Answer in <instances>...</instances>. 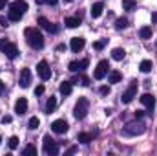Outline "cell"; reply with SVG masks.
<instances>
[{"label": "cell", "mask_w": 157, "mask_h": 156, "mask_svg": "<svg viewBox=\"0 0 157 156\" xmlns=\"http://www.w3.org/2000/svg\"><path fill=\"white\" fill-rule=\"evenodd\" d=\"M24 35H26V40H28V44H29L31 48L40 50V48L44 46V37H42V33H40L37 28H26Z\"/></svg>", "instance_id": "obj_1"}, {"label": "cell", "mask_w": 157, "mask_h": 156, "mask_svg": "<svg viewBox=\"0 0 157 156\" xmlns=\"http://www.w3.org/2000/svg\"><path fill=\"white\" fill-rule=\"evenodd\" d=\"M144 130H146V125L143 121H132V123H128L124 127L122 134L124 136H137V134H143Z\"/></svg>", "instance_id": "obj_2"}, {"label": "cell", "mask_w": 157, "mask_h": 156, "mask_svg": "<svg viewBox=\"0 0 157 156\" xmlns=\"http://www.w3.org/2000/svg\"><path fill=\"white\" fill-rule=\"evenodd\" d=\"M88 109H90V101L86 97H78V101L75 103V109H73V116L77 119H84L88 116Z\"/></svg>", "instance_id": "obj_3"}, {"label": "cell", "mask_w": 157, "mask_h": 156, "mask_svg": "<svg viewBox=\"0 0 157 156\" xmlns=\"http://www.w3.org/2000/svg\"><path fill=\"white\" fill-rule=\"evenodd\" d=\"M0 50L6 53V57H9V59H17L18 57V48H17V44H13V42H7V40L0 39Z\"/></svg>", "instance_id": "obj_4"}, {"label": "cell", "mask_w": 157, "mask_h": 156, "mask_svg": "<svg viewBox=\"0 0 157 156\" xmlns=\"http://www.w3.org/2000/svg\"><path fill=\"white\" fill-rule=\"evenodd\" d=\"M42 145H44V153L46 154H59V143L57 142H53V138H49V134H46L44 138H42Z\"/></svg>", "instance_id": "obj_5"}, {"label": "cell", "mask_w": 157, "mask_h": 156, "mask_svg": "<svg viewBox=\"0 0 157 156\" xmlns=\"http://www.w3.org/2000/svg\"><path fill=\"white\" fill-rule=\"evenodd\" d=\"M135 96H137V81H132V83H130V86L122 92L121 101L128 105V103H132V101H133V97H135Z\"/></svg>", "instance_id": "obj_6"}, {"label": "cell", "mask_w": 157, "mask_h": 156, "mask_svg": "<svg viewBox=\"0 0 157 156\" xmlns=\"http://www.w3.org/2000/svg\"><path fill=\"white\" fill-rule=\"evenodd\" d=\"M108 70H110V64H108V61H101V63L97 64L95 72H93V77L97 79V81H101V79H104L106 76H108Z\"/></svg>", "instance_id": "obj_7"}, {"label": "cell", "mask_w": 157, "mask_h": 156, "mask_svg": "<svg viewBox=\"0 0 157 156\" xmlns=\"http://www.w3.org/2000/svg\"><path fill=\"white\" fill-rule=\"evenodd\" d=\"M68 129H70V125H68V121H64V119H55V121L51 123V130H53L55 134H66Z\"/></svg>", "instance_id": "obj_8"}, {"label": "cell", "mask_w": 157, "mask_h": 156, "mask_svg": "<svg viewBox=\"0 0 157 156\" xmlns=\"http://www.w3.org/2000/svg\"><path fill=\"white\" fill-rule=\"evenodd\" d=\"M37 74H39V77L42 81H48V79L51 77V70H49V66H48L46 61H40L39 64H37Z\"/></svg>", "instance_id": "obj_9"}, {"label": "cell", "mask_w": 157, "mask_h": 156, "mask_svg": "<svg viewBox=\"0 0 157 156\" xmlns=\"http://www.w3.org/2000/svg\"><path fill=\"white\" fill-rule=\"evenodd\" d=\"M18 84H20L22 88H28V86L31 84V70H29V68H22V70H20Z\"/></svg>", "instance_id": "obj_10"}, {"label": "cell", "mask_w": 157, "mask_h": 156, "mask_svg": "<svg viewBox=\"0 0 157 156\" xmlns=\"http://www.w3.org/2000/svg\"><path fill=\"white\" fill-rule=\"evenodd\" d=\"M39 24H40V28H44V30L49 31V33H57V31H59V26L51 24L46 17H39Z\"/></svg>", "instance_id": "obj_11"}, {"label": "cell", "mask_w": 157, "mask_h": 156, "mask_svg": "<svg viewBox=\"0 0 157 156\" xmlns=\"http://www.w3.org/2000/svg\"><path fill=\"white\" fill-rule=\"evenodd\" d=\"M15 112H17L18 116H22V114L28 112V99H26V97H18V99H17V103H15Z\"/></svg>", "instance_id": "obj_12"}, {"label": "cell", "mask_w": 157, "mask_h": 156, "mask_svg": "<svg viewBox=\"0 0 157 156\" xmlns=\"http://www.w3.org/2000/svg\"><path fill=\"white\" fill-rule=\"evenodd\" d=\"M141 103H143L148 110H152V109L155 107V97H154L152 94H143V96H141Z\"/></svg>", "instance_id": "obj_13"}, {"label": "cell", "mask_w": 157, "mask_h": 156, "mask_svg": "<svg viewBox=\"0 0 157 156\" xmlns=\"http://www.w3.org/2000/svg\"><path fill=\"white\" fill-rule=\"evenodd\" d=\"M70 46H71V50H73L75 53H78V51L86 46V40L82 39V37H73V39H71V42H70Z\"/></svg>", "instance_id": "obj_14"}, {"label": "cell", "mask_w": 157, "mask_h": 156, "mask_svg": "<svg viewBox=\"0 0 157 156\" xmlns=\"http://www.w3.org/2000/svg\"><path fill=\"white\" fill-rule=\"evenodd\" d=\"M22 11L20 9H17V7H13V6H9V11H7V17H9V20L11 22H17V20H20L22 18Z\"/></svg>", "instance_id": "obj_15"}, {"label": "cell", "mask_w": 157, "mask_h": 156, "mask_svg": "<svg viewBox=\"0 0 157 156\" xmlns=\"http://www.w3.org/2000/svg\"><path fill=\"white\" fill-rule=\"evenodd\" d=\"M102 9H104V4H102V2H95V4L91 6L90 13H91V17H93V18H99V17L102 15Z\"/></svg>", "instance_id": "obj_16"}, {"label": "cell", "mask_w": 157, "mask_h": 156, "mask_svg": "<svg viewBox=\"0 0 157 156\" xmlns=\"http://www.w3.org/2000/svg\"><path fill=\"white\" fill-rule=\"evenodd\" d=\"M59 90H60V94H62V96H70V94H71V90H73L71 81H62V83H60V86H59Z\"/></svg>", "instance_id": "obj_17"}, {"label": "cell", "mask_w": 157, "mask_h": 156, "mask_svg": "<svg viewBox=\"0 0 157 156\" xmlns=\"http://www.w3.org/2000/svg\"><path fill=\"white\" fill-rule=\"evenodd\" d=\"M55 109H57V97H49V99L46 101V112H48V114H53Z\"/></svg>", "instance_id": "obj_18"}, {"label": "cell", "mask_w": 157, "mask_h": 156, "mask_svg": "<svg viewBox=\"0 0 157 156\" xmlns=\"http://www.w3.org/2000/svg\"><path fill=\"white\" fill-rule=\"evenodd\" d=\"M139 68H141V72L143 74H150L152 72V61H148V59H144V61H141V64H139Z\"/></svg>", "instance_id": "obj_19"}, {"label": "cell", "mask_w": 157, "mask_h": 156, "mask_svg": "<svg viewBox=\"0 0 157 156\" xmlns=\"http://www.w3.org/2000/svg\"><path fill=\"white\" fill-rule=\"evenodd\" d=\"M139 37L141 39H150L152 37V26H143L139 30Z\"/></svg>", "instance_id": "obj_20"}, {"label": "cell", "mask_w": 157, "mask_h": 156, "mask_svg": "<svg viewBox=\"0 0 157 156\" xmlns=\"http://www.w3.org/2000/svg\"><path fill=\"white\" fill-rule=\"evenodd\" d=\"M124 55H126V51H124L122 48H113V50H112V57H113L115 61H122Z\"/></svg>", "instance_id": "obj_21"}, {"label": "cell", "mask_w": 157, "mask_h": 156, "mask_svg": "<svg viewBox=\"0 0 157 156\" xmlns=\"http://www.w3.org/2000/svg\"><path fill=\"white\" fill-rule=\"evenodd\" d=\"M64 24H66L68 28H77L78 24H80V18H77V17H68V18L64 20Z\"/></svg>", "instance_id": "obj_22"}, {"label": "cell", "mask_w": 157, "mask_h": 156, "mask_svg": "<svg viewBox=\"0 0 157 156\" xmlns=\"http://www.w3.org/2000/svg\"><path fill=\"white\" fill-rule=\"evenodd\" d=\"M11 6H13V7H17V9H20L22 13H26V11H28V4H26V0H15Z\"/></svg>", "instance_id": "obj_23"}, {"label": "cell", "mask_w": 157, "mask_h": 156, "mask_svg": "<svg viewBox=\"0 0 157 156\" xmlns=\"http://www.w3.org/2000/svg\"><path fill=\"white\" fill-rule=\"evenodd\" d=\"M121 79H122V76H121V72H117V70H113V72L108 74V83H119Z\"/></svg>", "instance_id": "obj_24"}, {"label": "cell", "mask_w": 157, "mask_h": 156, "mask_svg": "<svg viewBox=\"0 0 157 156\" xmlns=\"http://www.w3.org/2000/svg\"><path fill=\"white\" fill-rule=\"evenodd\" d=\"M77 142L84 143V145H88V143L91 142V134H88V132H80V134L77 136Z\"/></svg>", "instance_id": "obj_25"}, {"label": "cell", "mask_w": 157, "mask_h": 156, "mask_svg": "<svg viewBox=\"0 0 157 156\" xmlns=\"http://www.w3.org/2000/svg\"><path fill=\"white\" fill-rule=\"evenodd\" d=\"M73 83H77V84H80V86H88L90 84V77H86L84 74H80V76H77L75 77V81Z\"/></svg>", "instance_id": "obj_26"}, {"label": "cell", "mask_w": 157, "mask_h": 156, "mask_svg": "<svg viewBox=\"0 0 157 156\" xmlns=\"http://www.w3.org/2000/svg\"><path fill=\"white\" fill-rule=\"evenodd\" d=\"M39 125H40V119H39L37 116L29 117V121H28V127H29L31 130H37V129H39Z\"/></svg>", "instance_id": "obj_27"}, {"label": "cell", "mask_w": 157, "mask_h": 156, "mask_svg": "<svg viewBox=\"0 0 157 156\" xmlns=\"http://www.w3.org/2000/svg\"><path fill=\"white\" fill-rule=\"evenodd\" d=\"M22 154L24 156H37V149H35V145H26L24 151H22Z\"/></svg>", "instance_id": "obj_28"}, {"label": "cell", "mask_w": 157, "mask_h": 156, "mask_svg": "<svg viewBox=\"0 0 157 156\" xmlns=\"http://www.w3.org/2000/svg\"><path fill=\"white\" fill-rule=\"evenodd\" d=\"M126 26H128V18H124V17L122 18H117V22H115V28L117 30H124Z\"/></svg>", "instance_id": "obj_29"}, {"label": "cell", "mask_w": 157, "mask_h": 156, "mask_svg": "<svg viewBox=\"0 0 157 156\" xmlns=\"http://www.w3.org/2000/svg\"><path fill=\"white\" fill-rule=\"evenodd\" d=\"M122 7L128 9V11L135 9V0H122Z\"/></svg>", "instance_id": "obj_30"}, {"label": "cell", "mask_w": 157, "mask_h": 156, "mask_svg": "<svg viewBox=\"0 0 157 156\" xmlns=\"http://www.w3.org/2000/svg\"><path fill=\"white\" fill-rule=\"evenodd\" d=\"M9 147H11V149H17V147H18V138H17V136H11V138H9Z\"/></svg>", "instance_id": "obj_31"}, {"label": "cell", "mask_w": 157, "mask_h": 156, "mask_svg": "<svg viewBox=\"0 0 157 156\" xmlns=\"http://www.w3.org/2000/svg\"><path fill=\"white\" fill-rule=\"evenodd\" d=\"M68 68H70V72H78V70H80V68H78V63H77V61H71Z\"/></svg>", "instance_id": "obj_32"}, {"label": "cell", "mask_w": 157, "mask_h": 156, "mask_svg": "<svg viewBox=\"0 0 157 156\" xmlns=\"http://www.w3.org/2000/svg\"><path fill=\"white\" fill-rule=\"evenodd\" d=\"M88 64H90V61H88V59H82V61L78 63V68H80V72H84V70L88 68Z\"/></svg>", "instance_id": "obj_33"}, {"label": "cell", "mask_w": 157, "mask_h": 156, "mask_svg": "<svg viewBox=\"0 0 157 156\" xmlns=\"http://www.w3.org/2000/svg\"><path fill=\"white\" fill-rule=\"evenodd\" d=\"M104 44H106V40H97V42L93 44V48H95V50H102Z\"/></svg>", "instance_id": "obj_34"}, {"label": "cell", "mask_w": 157, "mask_h": 156, "mask_svg": "<svg viewBox=\"0 0 157 156\" xmlns=\"http://www.w3.org/2000/svg\"><path fill=\"white\" fill-rule=\"evenodd\" d=\"M37 4H49V6H55L57 0H37Z\"/></svg>", "instance_id": "obj_35"}, {"label": "cell", "mask_w": 157, "mask_h": 156, "mask_svg": "<svg viewBox=\"0 0 157 156\" xmlns=\"http://www.w3.org/2000/svg\"><path fill=\"white\" fill-rule=\"evenodd\" d=\"M35 94H37V96H42V94H44V84H39V86L35 88Z\"/></svg>", "instance_id": "obj_36"}, {"label": "cell", "mask_w": 157, "mask_h": 156, "mask_svg": "<svg viewBox=\"0 0 157 156\" xmlns=\"http://www.w3.org/2000/svg\"><path fill=\"white\" fill-rule=\"evenodd\" d=\"M102 96H106V94H110V86H101V90H99Z\"/></svg>", "instance_id": "obj_37"}, {"label": "cell", "mask_w": 157, "mask_h": 156, "mask_svg": "<svg viewBox=\"0 0 157 156\" xmlns=\"http://www.w3.org/2000/svg\"><path fill=\"white\" fill-rule=\"evenodd\" d=\"M11 121V116H4L2 117V123H9Z\"/></svg>", "instance_id": "obj_38"}, {"label": "cell", "mask_w": 157, "mask_h": 156, "mask_svg": "<svg viewBox=\"0 0 157 156\" xmlns=\"http://www.w3.org/2000/svg\"><path fill=\"white\" fill-rule=\"evenodd\" d=\"M4 90H6V84H4V81H0V94H2Z\"/></svg>", "instance_id": "obj_39"}, {"label": "cell", "mask_w": 157, "mask_h": 156, "mask_svg": "<svg viewBox=\"0 0 157 156\" xmlns=\"http://www.w3.org/2000/svg\"><path fill=\"white\" fill-rule=\"evenodd\" d=\"M57 50H59V51H62V50H66V46H64V44H59V46H57Z\"/></svg>", "instance_id": "obj_40"}, {"label": "cell", "mask_w": 157, "mask_h": 156, "mask_svg": "<svg viewBox=\"0 0 157 156\" xmlns=\"http://www.w3.org/2000/svg\"><path fill=\"white\" fill-rule=\"evenodd\" d=\"M75 151H77V149H75V147H71V149H68V153H66V154H73Z\"/></svg>", "instance_id": "obj_41"}, {"label": "cell", "mask_w": 157, "mask_h": 156, "mask_svg": "<svg viewBox=\"0 0 157 156\" xmlns=\"http://www.w3.org/2000/svg\"><path fill=\"white\" fill-rule=\"evenodd\" d=\"M6 7V0H0V9H4Z\"/></svg>", "instance_id": "obj_42"}, {"label": "cell", "mask_w": 157, "mask_h": 156, "mask_svg": "<svg viewBox=\"0 0 157 156\" xmlns=\"http://www.w3.org/2000/svg\"><path fill=\"white\" fill-rule=\"evenodd\" d=\"M152 22H157V11L152 15Z\"/></svg>", "instance_id": "obj_43"}, {"label": "cell", "mask_w": 157, "mask_h": 156, "mask_svg": "<svg viewBox=\"0 0 157 156\" xmlns=\"http://www.w3.org/2000/svg\"><path fill=\"white\" fill-rule=\"evenodd\" d=\"M64 2H68V4H70V2H73V0H64Z\"/></svg>", "instance_id": "obj_44"}, {"label": "cell", "mask_w": 157, "mask_h": 156, "mask_svg": "<svg viewBox=\"0 0 157 156\" xmlns=\"http://www.w3.org/2000/svg\"><path fill=\"white\" fill-rule=\"evenodd\" d=\"M0 142H2V138H0Z\"/></svg>", "instance_id": "obj_45"}]
</instances>
